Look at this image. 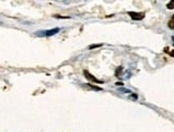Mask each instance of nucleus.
<instances>
[{"instance_id":"1","label":"nucleus","mask_w":174,"mask_h":132,"mask_svg":"<svg viewBox=\"0 0 174 132\" xmlns=\"http://www.w3.org/2000/svg\"><path fill=\"white\" fill-rule=\"evenodd\" d=\"M60 31L59 28H54L51 30H47V31H42V32H38L36 35L38 36H51V35H54L56 33Z\"/></svg>"},{"instance_id":"2","label":"nucleus","mask_w":174,"mask_h":132,"mask_svg":"<svg viewBox=\"0 0 174 132\" xmlns=\"http://www.w3.org/2000/svg\"><path fill=\"white\" fill-rule=\"evenodd\" d=\"M128 15L133 18V20H142L144 18L145 14L141 12H128Z\"/></svg>"},{"instance_id":"3","label":"nucleus","mask_w":174,"mask_h":132,"mask_svg":"<svg viewBox=\"0 0 174 132\" xmlns=\"http://www.w3.org/2000/svg\"><path fill=\"white\" fill-rule=\"evenodd\" d=\"M84 77H86L88 80H90L91 82H95V83H103V81H100V80H98V79H96L95 78L93 75H91L90 72H88V70H84Z\"/></svg>"},{"instance_id":"4","label":"nucleus","mask_w":174,"mask_h":132,"mask_svg":"<svg viewBox=\"0 0 174 132\" xmlns=\"http://www.w3.org/2000/svg\"><path fill=\"white\" fill-rule=\"evenodd\" d=\"M168 26H169V28H171V29H174V15L172 16V18L170 19L169 24H168Z\"/></svg>"},{"instance_id":"5","label":"nucleus","mask_w":174,"mask_h":132,"mask_svg":"<svg viewBox=\"0 0 174 132\" xmlns=\"http://www.w3.org/2000/svg\"><path fill=\"white\" fill-rule=\"evenodd\" d=\"M167 8L169 10H173L174 9V0H171L169 3L167 5Z\"/></svg>"},{"instance_id":"6","label":"nucleus","mask_w":174,"mask_h":132,"mask_svg":"<svg viewBox=\"0 0 174 132\" xmlns=\"http://www.w3.org/2000/svg\"><path fill=\"white\" fill-rule=\"evenodd\" d=\"M88 86H89V87H91V89H93V90H95V91H102V89H100V86H95V85L90 84V83H89V84H88Z\"/></svg>"},{"instance_id":"7","label":"nucleus","mask_w":174,"mask_h":132,"mask_svg":"<svg viewBox=\"0 0 174 132\" xmlns=\"http://www.w3.org/2000/svg\"><path fill=\"white\" fill-rule=\"evenodd\" d=\"M120 91L121 92H123V93H126V94H129V93H131L129 90H127V89H120Z\"/></svg>"},{"instance_id":"8","label":"nucleus","mask_w":174,"mask_h":132,"mask_svg":"<svg viewBox=\"0 0 174 132\" xmlns=\"http://www.w3.org/2000/svg\"><path fill=\"white\" fill-rule=\"evenodd\" d=\"M54 17H56V18H70V16H65V17H64V16L56 15V16H54Z\"/></svg>"},{"instance_id":"9","label":"nucleus","mask_w":174,"mask_h":132,"mask_svg":"<svg viewBox=\"0 0 174 132\" xmlns=\"http://www.w3.org/2000/svg\"><path fill=\"white\" fill-rule=\"evenodd\" d=\"M102 45H93V46H90V49H93V48H96V47H100Z\"/></svg>"},{"instance_id":"10","label":"nucleus","mask_w":174,"mask_h":132,"mask_svg":"<svg viewBox=\"0 0 174 132\" xmlns=\"http://www.w3.org/2000/svg\"><path fill=\"white\" fill-rule=\"evenodd\" d=\"M115 84L118 85V86H122V85H123V83H122V82H117V83H115Z\"/></svg>"},{"instance_id":"11","label":"nucleus","mask_w":174,"mask_h":132,"mask_svg":"<svg viewBox=\"0 0 174 132\" xmlns=\"http://www.w3.org/2000/svg\"><path fill=\"white\" fill-rule=\"evenodd\" d=\"M170 56H174V50H172V51H170Z\"/></svg>"},{"instance_id":"12","label":"nucleus","mask_w":174,"mask_h":132,"mask_svg":"<svg viewBox=\"0 0 174 132\" xmlns=\"http://www.w3.org/2000/svg\"><path fill=\"white\" fill-rule=\"evenodd\" d=\"M173 40H174V37H173ZM173 45H174V42H173Z\"/></svg>"}]
</instances>
